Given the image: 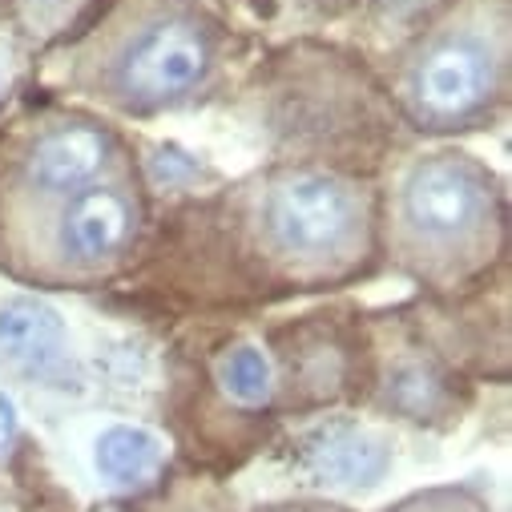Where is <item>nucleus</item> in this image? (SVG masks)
<instances>
[{
  "instance_id": "obj_1",
  "label": "nucleus",
  "mask_w": 512,
  "mask_h": 512,
  "mask_svg": "<svg viewBox=\"0 0 512 512\" xmlns=\"http://www.w3.org/2000/svg\"><path fill=\"white\" fill-rule=\"evenodd\" d=\"M388 234L396 263L412 279L456 291L496 259L504 242L500 186L468 154H420L392 186Z\"/></svg>"
},
{
  "instance_id": "obj_11",
  "label": "nucleus",
  "mask_w": 512,
  "mask_h": 512,
  "mask_svg": "<svg viewBox=\"0 0 512 512\" xmlns=\"http://www.w3.org/2000/svg\"><path fill=\"white\" fill-rule=\"evenodd\" d=\"M85 5L89 0H17V13H21V25L37 41H49V37L65 33V25H73Z\"/></svg>"
},
{
  "instance_id": "obj_6",
  "label": "nucleus",
  "mask_w": 512,
  "mask_h": 512,
  "mask_svg": "<svg viewBox=\"0 0 512 512\" xmlns=\"http://www.w3.org/2000/svg\"><path fill=\"white\" fill-rule=\"evenodd\" d=\"M113 154L117 146L109 130L85 117H65L33 134V142L17 158V182L45 202H61L101 182L105 170L113 166Z\"/></svg>"
},
{
  "instance_id": "obj_14",
  "label": "nucleus",
  "mask_w": 512,
  "mask_h": 512,
  "mask_svg": "<svg viewBox=\"0 0 512 512\" xmlns=\"http://www.w3.org/2000/svg\"><path fill=\"white\" fill-rule=\"evenodd\" d=\"M275 512H335V508H275Z\"/></svg>"
},
{
  "instance_id": "obj_13",
  "label": "nucleus",
  "mask_w": 512,
  "mask_h": 512,
  "mask_svg": "<svg viewBox=\"0 0 512 512\" xmlns=\"http://www.w3.org/2000/svg\"><path fill=\"white\" fill-rule=\"evenodd\" d=\"M9 81H13V77H9V61H5V57H0V101H5V97H9Z\"/></svg>"
},
{
  "instance_id": "obj_5",
  "label": "nucleus",
  "mask_w": 512,
  "mask_h": 512,
  "mask_svg": "<svg viewBox=\"0 0 512 512\" xmlns=\"http://www.w3.org/2000/svg\"><path fill=\"white\" fill-rule=\"evenodd\" d=\"M138 230H142V206L134 190L101 178L57 202L45 226L49 263L73 279L105 275L134 250Z\"/></svg>"
},
{
  "instance_id": "obj_12",
  "label": "nucleus",
  "mask_w": 512,
  "mask_h": 512,
  "mask_svg": "<svg viewBox=\"0 0 512 512\" xmlns=\"http://www.w3.org/2000/svg\"><path fill=\"white\" fill-rule=\"evenodd\" d=\"M13 436H17V412H13V404L5 396H0V456L9 452Z\"/></svg>"
},
{
  "instance_id": "obj_4",
  "label": "nucleus",
  "mask_w": 512,
  "mask_h": 512,
  "mask_svg": "<svg viewBox=\"0 0 512 512\" xmlns=\"http://www.w3.org/2000/svg\"><path fill=\"white\" fill-rule=\"evenodd\" d=\"M508 93V0H464L400 69V105L420 130H460Z\"/></svg>"
},
{
  "instance_id": "obj_10",
  "label": "nucleus",
  "mask_w": 512,
  "mask_h": 512,
  "mask_svg": "<svg viewBox=\"0 0 512 512\" xmlns=\"http://www.w3.org/2000/svg\"><path fill=\"white\" fill-rule=\"evenodd\" d=\"M218 383L226 388V396L242 408H259L271 400L275 392V371L267 363V355L250 343H238L230 347L222 359H218Z\"/></svg>"
},
{
  "instance_id": "obj_3",
  "label": "nucleus",
  "mask_w": 512,
  "mask_h": 512,
  "mask_svg": "<svg viewBox=\"0 0 512 512\" xmlns=\"http://www.w3.org/2000/svg\"><path fill=\"white\" fill-rule=\"evenodd\" d=\"M375 234L367 186L335 170H283L254 206V238L267 263L295 283H335L363 267Z\"/></svg>"
},
{
  "instance_id": "obj_8",
  "label": "nucleus",
  "mask_w": 512,
  "mask_h": 512,
  "mask_svg": "<svg viewBox=\"0 0 512 512\" xmlns=\"http://www.w3.org/2000/svg\"><path fill=\"white\" fill-rule=\"evenodd\" d=\"M61 347H65V327L49 307L29 299L0 307V351L9 359L45 367L61 355Z\"/></svg>"
},
{
  "instance_id": "obj_7",
  "label": "nucleus",
  "mask_w": 512,
  "mask_h": 512,
  "mask_svg": "<svg viewBox=\"0 0 512 512\" xmlns=\"http://www.w3.org/2000/svg\"><path fill=\"white\" fill-rule=\"evenodd\" d=\"M311 464L319 476L343 488H367L388 472V444L359 428H331L311 440Z\"/></svg>"
},
{
  "instance_id": "obj_9",
  "label": "nucleus",
  "mask_w": 512,
  "mask_h": 512,
  "mask_svg": "<svg viewBox=\"0 0 512 512\" xmlns=\"http://www.w3.org/2000/svg\"><path fill=\"white\" fill-rule=\"evenodd\" d=\"M166 448L142 428H109L97 440V472L117 488H146L162 476Z\"/></svg>"
},
{
  "instance_id": "obj_2",
  "label": "nucleus",
  "mask_w": 512,
  "mask_h": 512,
  "mask_svg": "<svg viewBox=\"0 0 512 512\" xmlns=\"http://www.w3.org/2000/svg\"><path fill=\"white\" fill-rule=\"evenodd\" d=\"M218 65V25L194 0H121L81 49L77 81L121 113H154L198 93Z\"/></svg>"
}]
</instances>
